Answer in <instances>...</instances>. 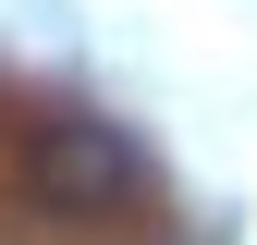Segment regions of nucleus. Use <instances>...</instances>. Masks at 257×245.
Segmentation results:
<instances>
[{"mask_svg":"<svg viewBox=\"0 0 257 245\" xmlns=\"http://www.w3.org/2000/svg\"><path fill=\"white\" fill-rule=\"evenodd\" d=\"M25 196L49 208V221H110V208H135L147 196V160H135V135L98 110H61L25 135Z\"/></svg>","mask_w":257,"mask_h":245,"instance_id":"f257e3e1","label":"nucleus"}]
</instances>
